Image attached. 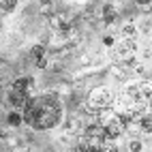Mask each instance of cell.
Returning a JSON list of instances; mask_svg holds the SVG:
<instances>
[{
  "label": "cell",
  "mask_w": 152,
  "mask_h": 152,
  "mask_svg": "<svg viewBox=\"0 0 152 152\" xmlns=\"http://www.w3.org/2000/svg\"><path fill=\"white\" fill-rule=\"evenodd\" d=\"M4 124L11 126V129H15V126H19V124H26V122H24V114H22V111L11 109V111L4 116Z\"/></svg>",
  "instance_id": "obj_5"
},
{
  "label": "cell",
  "mask_w": 152,
  "mask_h": 152,
  "mask_svg": "<svg viewBox=\"0 0 152 152\" xmlns=\"http://www.w3.org/2000/svg\"><path fill=\"white\" fill-rule=\"evenodd\" d=\"M0 4H2V7H0V9H2V13L7 15L9 11H13V9H15V4H17V2H15V0H2Z\"/></svg>",
  "instance_id": "obj_8"
},
{
  "label": "cell",
  "mask_w": 152,
  "mask_h": 152,
  "mask_svg": "<svg viewBox=\"0 0 152 152\" xmlns=\"http://www.w3.org/2000/svg\"><path fill=\"white\" fill-rule=\"evenodd\" d=\"M137 122H139V129H141V133H144V135L152 133V114L137 116Z\"/></svg>",
  "instance_id": "obj_7"
},
{
  "label": "cell",
  "mask_w": 152,
  "mask_h": 152,
  "mask_svg": "<svg viewBox=\"0 0 152 152\" xmlns=\"http://www.w3.org/2000/svg\"><path fill=\"white\" fill-rule=\"evenodd\" d=\"M7 101H9V105H11V109L15 111H26V107L30 105V101H32V96H30V92H24V90H17V88H9V92H7Z\"/></svg>",
  "instance_id": "obj_3"
},
{
  "label": "cell",
  "mask_w": 152,
  "mask_h": 152,
  "mask_svg": "<svg viewBox=\"0 0 152 152\" xmlns=\"http://www.w3.org/2000/svg\"><path fill=\"white\" fill-rule=\"evenodd\" d=\"M30 62H32L37 69H47L49 66V54L45 45H34L30 49Z\"/></svg>",
  "instance_id": "obj_4"
},
{
  "label": "cell",
  "mask_w": 152,
  "mask_h": 152,
  "mask_svg": "<svg viewBox=\"0 0 152 152\" xmlns=\"http://www.w3.org/2000/svg\"><path fill=\"white\" fill-rule=\"evenodd\" d=\"M11 86L17 88V90H24V92H30V90H32V86H34V79L28 77V75H24V77H15L13 82H11Z\"/></svg>",
  "instance_id": "obj_6"
},
{
  "label": "cell",
  "mask_w": 152,
  "mask_h": 152,
  "mask_svg": "<svg viewBox=\"0 0 152 152\" xmlns=\"http://www.w3.org/2000/svg\"><path fill=\"white\" fill-rule=\"evenodd\" d=\"M114 101H116V94L111 92V88L96 86L88 92L86 107H88V111H92V114H101V111H105V109H111Z\"/></svg>",
  "instance_id": "obj_2"
},
{
  "label": "cell",
  "mask_w": 152,
  "mask_h": 152,
  "mask_svg": "<svg viewBox=\"0 0 152 152\" xmlns=\"http://www.w3.org/2000/svg\"><path fill=\"white\" fill-rule=\"evenodd\" d=\"M24 122L34 131H49L62 122V103L56 94L32 96L24 111Z\"/></svg>",
  "instance_id": "obj_1"
},
{
  "label": "cell",
  "mask_w": 152,
  "mask_h": 152,
  "mask_svg": "<svg viewBox=\"0 0 152 152\" xmlns=\"http://www.w3.org/2000/svg\"><path fill=\"white\" fill-rule=\"evenodd\" d=\"M141 148H144V146H141L139 139H131V141H129V150H131V152H141Z\"/></svg>",
  "instance_id": "obj_9"
}]
</instances>
